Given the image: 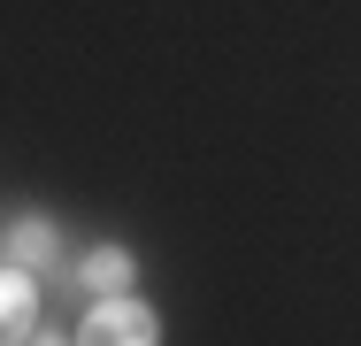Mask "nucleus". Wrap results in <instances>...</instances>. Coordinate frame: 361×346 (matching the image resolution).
Returning <instances> with one entry per match:
<instances>
[{
    "mask_svg": "<svg viewBox=\"0 0 361 346\" xmlns=\"http://www.w3.org/2000/svg\"><path fill=\"white\" fill-rule=\"evenodd\" d=\"M23 346H77V339H62L54 323H31V339H23Z\"/></svg>",
    "mask_w": 361,
    "mask_h": 346,
    "instance_id": "nucleus-5",
    "label": "nucleus"
},
{
    "mask_svg": "<svg viewBox=\"0 0 361 346\" xmlns=\"http://www.w3.org/2000/svg\"><path fill=\"white\" fill-rule=\"evenodd\" d=\"M154 339H161L154 308H139V300H92V316L77 331V346H154Z\"/></svg>",
    "mask_w": 361,
    "mask_h": 346,
    "instance_id": "nucleus-1",
    "label": "nucleus"
},
{
    "mask_svg": "<svg viewBox=\"0 0 361 346\" xmlns=\"http://www.w3.org/2000/svg\"><path fill=\"white\" fill-rule=\"evenodd\" d=\"M77 285H85L92 300H123V285H131V254H123V246H92V254L77 262Z\"/></svg>",
    "mask_w": 361,
    "mask_h": 346,
    "instance_id": "nucleus-4",
    "label": "nucleus"
},
{
    "mask_svg": "<svg viewBox=\"0 0 361 346\" xmlns=\"http://www.w3.org/2000/svg\"><path fill=\"white\" fill-rule=\"evenodd\" d=\"M0 262H8V270H23V277H47V285H54V270H62V231H54L47 215H23V223H8Z\"/></svg>",
    "mask_w": 361,
    "mask_h": 346,
    "instance_id": "nucleus-2",
    "label": "nucleus"
},
{
    "mask_svg": "<svg viewBox=\"0 0 361 346\" xmlns=\"http://www.w3.org/2000/svg\"><path fill=\"white\" fill-rule=\"evenodd\" d=\"M31 316H39V277H23V270L0 262V346L31 339Z\"/></svg>",
    "mask_w": 361,
    "mask_h": 346,
    "instance_id": "nucleus-3",
    "label": "nucleus"
}]
</instances>
